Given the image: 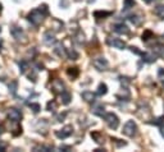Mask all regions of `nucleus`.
Wrapping results in <instances>:
<instances>
[{
  "mask_svg": "<svg viewBox=\"0 0 164 152\" xmlns=\"http://www.w3.org/2000/svg\"><path fill=\"white\" fill-rule=\"evenodd\" d=\"M123 133L128 137H133V135H136L137 133V125H136V123H135L133 120H128L124 127H123Z\"/></svg>",
  "mask_w": 164,
  "mask_h": 152,
  "instance_id": "nucleus-3",
  "label": "nucleus"
},
{
  "mask_svg": "<svg viewBox=\"0 0 164 152\" xmlns=\"http://www.w3.org/2000/svg\"><path fill=\"white\" fill-rule=\"evenodd\" d=\"M60 98H62V102L64 105H68L71 102V100H72V95H71L69 92H67V91H63L60 93Z\"/></svg>",
  "mask_w": 164,
  "mask_h": 152,
  "instance_id": "nucleus-14",
  "label": "nucleus"
},
{
  "mask_svg": "<svg viewBox=\"0 0 164 152\" xmlns=\"http://www.w3.org/2000/svg\"><path fill=\"white\" fill-rule=\"evenodd\" d=\"M92 64H94V67L97 69V70H105L106 68H108V60L105 59V57H96V59L92 61Z\"/></svg>",
  "mask_w": 164,
  "mask_h": 152,
  "instance_id": "nucleus-4",
  "label": "nucleus"
},
{
  "mask_svg": "<svg viewBox=\"0 0 164 152\" xmlns=\"http://www.w3.org/2000/svg\"><path fill=\"white\" fill-rule=\"evenodd\" d=\"M113 30L116 31L117 33H120V35H128V33H130V28H128L126 24H123V23L116 24L113 27Z\"/></svg>",
  "mask_w": 164,
  "mask_h": 152,
  "instance_id": "nucleus-8",
  "label": "nucleus"
},
{
  "mask_svg": "<svg viewBox=\"0 0 164 152\" xmlns=\"http://www.w3.org/2000/svg\"><path fill=\"white\" fill-rule=\"evenodd\" d=\"M0 32H2V27H0Z\"/></svg>",
  "mask_w": 164,
  "mask_h": 152,
  "instance_id": "nucleus-38",
  "label": "nucleus"
},
{
  "mask_svg": "<svg viewBox=\"0 0 164 152\" xmlns=\"http://www.w3.org/2000/svg\"><path fill=\"white\" fill-rule=\"evenodd\" d=\"M72 132H73V128L71 127V125H67V127H64V128L60 129V130H56V132H55V135L58 137V138L64 139V138H67V137H69L71 134H72Z\"/></svg>",
  "mask_w": 164,
  "mask_h": 152,
  "instance_id": "nucleus-5",
  "label": "nucleus"
},
{
  "mask_svg": "<svg viewBox=\"0 0 164 152\" xmlns=\"http://www.w3.org/2000/svg\"><path fill=\"white\" fill-rule=\"evenodd\" d=\"M163 84H164V81H163Z\"/></svg>",
  "mask_w": 164,
  "mask_h": 152,
  "instance_id": "nucleus-39",
  "label": "nucleus"
},
{
  "mask_svg": "<svg viewBox=\"0 0 164 152\" xmlns=\"http://www.w3.org/2000/svg\"><path fill=\"white\" fill-rule=\"evenodd\" d=\"M108 43L110 46H114V47L120 49V50L126 47V42L122 41V40H119V39H116V37H109L108 39Z\"/></svg>",
  "mask_w": 164,
  "mask_h": 152,
  "instance_id": "nucleus-6",
  "label": "nucleus"
},
{
  "mask_svg": "<svg viewBox=\"0 0 164 152\" xmlns=\"http://www.w3.org/2000/svg\"><path fill=\"white\" fill-rule=\"evenodd\" d=\"M155 14L156 16H159V17H164V5L163 4H160V5H158L155 8Z\"/></svg>",
  "mask_w": 164,
  "mask_h": 152,
  "instance_id": "nucleus-20",
  "label": "nucleus"
},
{
  "mask_svg": "<svg viewBox=\"0 0 164 152\" xmlns=\"http://www.w3.org/2000/svg\"><path fill=\"white\" fill-rule=\"evenodd\" d=\"M60 5L67 6V5H68V2H67V0H63V2H60Z\"/></svg>",
  "mask_w": 164,
  "mask_h": 152,
  "instance_id": "nucleus-33",
  "label": "nucleus"
},
{
  "mask_svg": "<svg viewBox=\"0 0 164 152\" xmlns=\"http://www.w3.org/2000/svg\"><path fill=\"white\" fill-rule=\"evenodd\" d=\"M144 2H145V3H147V4H150V3H153V2H154V0H144Z\"/></svg>",
  "mask_w": 164,
  "mask_h": 152,
  "instance_id": "nucleus-35",
  "label": "nucleus"
},
{
  "mask_svg": "<svg viewBox=\"0 0 164 152\" xmlns=\"http://www.w3.org/2000/svg\"><path fill=\"white\" fill-rule=\"evenodd\" d=\"M91 110H92V113H94L95 115H97V117H104V114H105V107H104V105H101V104L94 105Z\"/></svg>",
  "mask_w": 164,
  "mask_h": 152,
  "instance_id": "nucleus-11",
  "label": "nucleus"
},
{
  "mask_svg": "<svg viewBox=\"0 0 164 152\" xmlns=\"http://www.w3.org/2000/svg\"><path fill=\"white\" fill-rule=\"evenodd\" d=\"M141 56H142V60L145 63H154L156 60V56L153 53H142Z\"/></svg>",
  "mask_w": 164,
  "mask_h": 152,
  "instance_id": "nucleus-13",
  "label": "nucleus"
},
{
  "mask_svg": "<svg viewBox=\"0 0 164 152\" xmlns=\"http://www.w3.org/2000/svg\"><path fill=\"white\" fill-rule=\"evenodd\" d=\"M158 74H159V77H163V76H164V69H163V68H159Z\"/></svg>",
  "mask_w": 164,
  "mask_h": 152,
  "instance_id": "nucleus-32",
  "label": "nucleus"
},
{
  "mask_svg": "<svg viewBox=\"0 0 164 152\" xmlns=\"http://www.w3.org/2000/svg\"><path fill=\"white\" fill-rule=\"evenodd\" d=\"M56 109V104H55V101H50V102H48V110H55Z\"/></svg>",
  "mask_w": 164,
  "mask_h": 152,
  "instance_id": "nucleus-27",
  "label": "nucleus"
},
{
  "mask_svg": "<svg viewBox=\"0 0 164 152\" xmlns=\"http://www.w3.org/2000/svg\"><path fill=\"white\" fill-rule=\"evenodd\" d=\"M131 51L135 53V54H137V55H141V54H142V53L140 51V50H137V47H133V46L131 47Z\"/></svg>",
  "mask_w": 164,
  "mask_h": 152,
  "instance_id": "nucleus-31",
  "label": "nucleus"
},
{
  "mask_svg": "<svg viewBox=\"0 0 164 152\" xmlns=\"http://www.w3.org/2000/svg\"><path fill=\"white\" fill-rule=\"evenodd\" d=\"M4 132V128H3V125H0V134H2Z\"/></svg>",
  "mask_w": 164,
  "mask_h": 152,
  "instance_id": "nucleus-36",
  "label": "nucleus"
},
{
  "mask_svg": "<svg viewBox=\"0 0 164 152\" xmlns=\"http://www.w3.org/2000/svg\"><path fill=\"white\" fill-rule=\"evenodd\" d=\"M5 150V147L4 146H2V144H0V151H4Z\"/></svg>",
  "mask_w": 164,
  "mask_h": 152,
  "instance_id": "nucleus-37",
  "label": "nucleus"
},
{
  "mask_svg": "<svg viewBox=\"0 0 164 152\" xmlns=\"http://www.w3.org/2000/svg\"><path fill=\"white\" fill-rule=\"evenodd\" d=\"M55 53L58 54L60 57H66V56H67V53L64 51V47H63L62 45H58V46H56V49H55Z\"/></svg>",
  "mask_w": 164,
  "mask_h": 152,
  "instance_id": "nucleus-19",
  "label": "nucleus"
},
{
  "mask_svg": "<svg viewBox=\"0 0 164 152\" xmlns=\"http://www.w3.org/2000/svg\"><path fill=\"white\" fill-rule=\"evenodd\" d=\"M51 86H53V91L56 93H62L64 91V84L62 81H59V79H55Z\"/></svg>",
  "mask_w": 164,
  "mask_h": 152,
  "instance_id": "nucleus-12",
  "label": "nucleus"
},
{
  "mask_svg": "<svg viewBox=\"0 0 164 152\" xmlns=\"http://www.w3.org/2000/svg\"><path fill=\"white\" fill-rule=\"evenodd\" d=\"M30 107L33 113H39L40 111V105L39 104H30Z\"/></svg>",
  "mask_w": 164,
  "mask_h": 152,
  "instance_id": "nucleus-26",
  "label": "nucleus"
},
{
  "mask_svg": "<svg viewBox=\"0 0 164 152\" xmlns=\"http://www.w3.org/2000/svg\"><path fill=\"white\" fill-rule=\"evenodd\" d=\"M137 18H139V17H136V16H132L130 19H131V22H132V23H135V24H140L142 19H141V18H140V19H137Z\"/></svg>",
  "mask_w": 164,
  "mask_h": 152,
  "instance_id": "nucleus-28",
  "label": "nucleus"
},
{
  "mask_svg": "<svg viewBox=\"0 0 164 152\" xmlns=\"http://www.w3.org/2000/svg\"><path fill=\"white\" fill-rule=\"evenodd\" d=\"M12 35H13V37L16 39V40H21V39H25V32L22 31V28H19V27H12V30H10Z\"/></svg>",
  "mask_w": 164,
  "mask_h": 152,
  "instance_id": "nucleus-9",
  "label": "nucleus"
},
{
  "mask_svg": "<svg viewBox=\"0 0 164 152\" xmlns=\"http://www.w3.org/2000/svg\"><path fill=\"white\" fill-rule=\"evenodd\" d=\"M112 141H113L114 143H117V146H119V147H120V146H126V142H119V139H117V138H113Z\"/></svg>",
  "mask_w": 164,
  "mask_h": 152,
  "instance_id": "nucleus-30",
  "label": "nucleus"
},
{
  "mask_svg": "<svg viewBox=\"0 0 164 152\" xmlns=\"http://www.w3.org/2000/svg\"><path fill=\"white\" fill-rule=\"evenodd\" d=\"M110 12H95V14L94 16L96 17V18H104V17H108V16H110Z\"/></svg>",
  "mask_w": 164,
  "mask_h": 152,
  "instance_id": "nucleus-23",
  "label": "nucleus"
},
{
  "mask_svg": "<svg viewBox=\"0 0 164 152\" xmlns=\"http://www.w3.org/2000/svg\"><path fill=\"white\" fill-rule=\"evenodd\" d=\"M106 92H108V87H106V84H104V83L99 84V87H97V95L103 96V95H105Z\"/></svg>",
  "mask_w": 164,
  "mask_h": 152,
  "instance_id": "nucleus-18",
  "label": "nucleus"
},
{
  "mask_svg": "<svg viewBox=\"0 0 164 152\" xmlns=\"http://www.w3.org/2000/svg\"><path fill=\"white\" fill-rule=\"evenodd\" d=\"M153 37H154V35H153L151 31H145L144 35H142V41H149V40L153 39Z\"/></svg>",
  "mask_w": 164,
  "mask_h": 152,
  "instance_id": "nucleus-22",
  "label": "nucleus"
},
{
  "mask_svg": "<svg viewBox=\"0 0 164 152\" xmlns=\"http://www.w3.org/2000/svg\"><path fill=\"white\" fill-rule=\"evenodd\" d=\"M68 56H69V57H72V59H77L78 54H77L76 51H73V50H72V51L69 50V51H68Z\"/></svg>",
  "mask_w": 164,
  "mask_h": 152,
  "instance_id": "nucleus-29",
  "label": "nucleus"
},
{
  "mask_svg": "<svg viewBox=\"0 0 164 152\" xmlns=\"http://www.w3.org/2000/svg\"><path fill=\"white\" fill-rule=\"evenodd\" d=\"M153 49H154V53L158 56L164 57V45H163V43H156Z\"/></svg>",
  "mask_w": 164,
  "mask_h": 152,
  "instance_id": "nucleus-16",
  "label": "nucleus"
},
{
  "mask_svg": "<svg viewBox=\"0 0 164 152\" xmlns=\"http://www.w3.org/2000/svg\"><path fill=\"white\" fill-rule=\"evenodd\" d=\"M8 117L13 121H19L21 119H22V113H21L19 110H17V109H9L8 110Z\"/></svg>",
  "mask_w": 164,
  "mask_h": 152,
  "instance_id": "nucleus-7",
  "label": "nucleus"
},
{
  "mask_svg": "<svg viewBox=\"0 0 164 152\" xmlns=\"http://www.w3.org/2000/svg\"><path fill=\"white\" fill-rule=\"evenodd\" d=\"M9 88H10V91H12L13 95H16V91H17V82L13 81V82L9 84Z\"/></svg>",
  "mask_w": 164,
  "mask_h": 152,
  "instance_id": "nucleus-25",
  "label": "nucleus"
},
{
  "mask_svg": "<svg viewBox=\"0 0 164 152\" xmlns=\"http://www.w3.org/2000/svg\"><path fill=\"white\" fill-rule=\"evenodd\" d=\"M91 137L95 139L96 143H99V144H103L104 143V137H103V134L100 132H92L91 133Z\"/></svg>",
  "mask_w": 164,
  "mask_h": 152,
  "instance_id": "nucleus-17",
  "label": "nucleus"
},
{
  "mask_svg": "<svg viewBox=\"0 0 164 152\" xmlns=\"http://www.w3.org/2000/svg\"><path fill=\"white\" fill-rule=\"evenodd\" d=\"M104 120L106 121V124L109 125V128L112 129H117L119 125V119L116 114L113 113H108V114H104Z\"/></svg>",
  "mask_w": 164,
  "mask_h": 152,
  "instance_id": "nucleus-2",
  "label": "nucleus"
},
{
  "mask_svg": "<svg viewBox=\"0 0 164 152\" xmlns=\"http://www.w3.org/2000/svg\"><path fill=\"white\" fill-rule=\"evenodd\" d=\"M44 42H45V45H48V46H51L53 43L55 42V36H54V33L51 31L45 32V35H44Z\"/></svg>",
  "mask_w": 164,
  "mask_h": 152,
  "instance_id": "nucleus-10",
  "label": "nucleus"
},
{
  "mask_svg": "<svg viewBox=\"0 0 164 152\" xmlns=\"http://www.w3.org/2000/svg\"><path fill=\"white\" fill-rule=\"evenodd\" d=\"M135 4H136V2H135V0H124V9L133 8Z\"/></svg>",
  "mask_w": 164,
  "mask_h": 152,
  "instance_id": "nucleus-24",
  "label": "nucleus"
},
{
  "mask_svg": "<svg viewBox=\"0 0 164 152\" xmlns=\"http://www.w3.org/2000/svg\"><path fill=\"white\" fill-rule=\"evenodd\" d=\"M160 133H162V135L164 137V125H162V129H160Z\"/></svg>",
  "mask_w": 164,
  "mask_h": 152,
  "instance_id": "nucleus-34",
  "label": "nucleus"
},
{
  "mask_svg": "<svg viewBox=\"0 0 164 152\" xmlns=\"http://www.w3.org/2000/svg\"><path fill=\"white\" fill-rule=\"evenodd\" d=\"M48 14V9H46V5H42L40 6L39 9H33L30 14L27 16V19L31 22L33 26H40L44 20L45 16Z\"/></svg>",
  "mask_w": 164,
  "mask_h": 152,
  "instance_id": "nucleus-1",
  "label": "nucleus"
},
{
  "mask_svg": "<svg viewBox=\"0 0 164 152\" xmlns=\"http://www.w3.org/2000/svg\"><path fill=\"white\" fill-rule=\"evenodd\" d=\"M82 98L85 100V101H87V102H92V101L95 100V93H92L91 91H85V92H82Z\"/></svg>",
  "mask_w": 164,
  "mask_h": 152,
  "instance_id": "nucleus-15",
  "label": "nucleus"
},
{
  "mask_svg": "<svg viewBox=\"0 0 164 152\" xmlns=\"http://www.w3.org/2000/svg\"><path fill=\"white\" fill-rule=\"evenodd\" d=\"M78 73H80V70L77 68H68V76H71L72 78H76L78 76Z\"/></svg>",
  "mask_w": 164,
  "mask_h": 152,
  "instance_id": "nucleus-21",
  "label": "nucleus"
}]
</instances>
